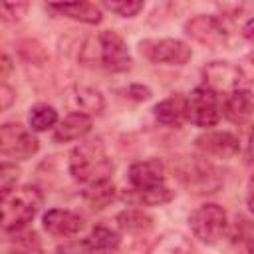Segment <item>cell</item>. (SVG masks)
<instances>
[{"label": "cell", "mask_w": 254, "mask_h": 254, "mask_svg": "<svg viewBox=\"0 0 254 254\" xmlns=\"http://www.w3.org/2000/svg\"><path fill=\"white\" fill-rule=\"evenodd\" d=\"M99 46V65H103L107 71L121 73L131 67V54L123 38L115 32H101L97 36Z\"/></svg>", "instance_id": "8"}, {"label": "cell", "mask_w": 254, "mask_h": 254, "mask_svg": "<svg viewBox=\"0 0 254 254\" xmlns=\"http://www.w3.org/2000/svg\"><path fill=\"white\" fill-rule=\"evenodd\" d=\"M107 10L115 12L117 16H123V18H133L137 16L141 10H143V2H137V0H117V2H105L103 4Z\"/></svg>", "instance_id": "26"}, {"label": "cell", "mask_w": 254, "mask_h": 254, "mask_svg": "<svg viewBox=\"0 0 254 254\" xmlns=\"http://www.w3.org/2000/svg\"><path fill=\"white\" fill-rule=\"evenodd\" d=\"M44 194L34 185H24L8 194H2V228L4 232H18L38 214Z\"/></svg>", "instance_id": "2"}, {"label": "cell", "mask_w": 254, "mask_h": 254, "mask_svg": "<svg viewBox=\"0 0 254 254\" xmlns=\"http://www.w3.org/2000/svg\"><path fill=\"white\" fill-rule=\"evenodd\" d=\"M185 32L192 40H196L208 48H216V46L224 44L228 38L224 22L216 16H206V14H198L194 18H190L185 24Z\"/></svg>", "instance_id": "9"}, {"label": "cell", "mask_w": 254, "mask_h": 254, "mask_svg": "<svg viewBox=\"0 0 254 254\" xmlns=\"http://www.w3.org/2000/svg\"><path fill=\"white\" fill-rule=\"evenodd\" d=\"M121 246V236L107 228V226H95L89 236L83 240V248L87 254H117Z\"/></svg>", "instance_id": "18"}, {"label": "cell", "mask_w": 254, "mask_h": 254, "mask_svg": "<svg viewBox=\"0 0 254 254\" xmlns=\"http://www.w3.org/2000/svg\"><path fill=\"white\" fill-rule=\"evenodd\" d=\"M246 161H248V163H254V127H252V131H250L248 145H246Z\"/></svg>", "instance_id": "33"}, {"label": "cell", "mask_w": 254, "mask_h": 254, "mask_svg": "<svg viewBox=\"0 0 254 254\" xmlns=\"http://www.w3.org/2000/svg\"><path fill=\"white\" fill-rule=\"evenodd\" d=\"M129 93H131L135 99H149V95H151L149 87H145V85H131V87H129Z\"/></svg>", "instance_id": "30"}, {"label": "cell", "mask_w": 254, "mask_h": 254, "mask_svg": "<svg viewBox=\"0 0 254 254\" xmlns=\"http://www.w3.org/2000/svg\"><path fill=\"white\" fill-rule=\"evenodd\" d=\"M83 198L95 206V208H103L107 206L113 198H115V187L111 183V179H103L97 183H91L83 189Z\"/></svg>", "instance_id": "22"}, {"label": "cell", "mask_w": 254, "mask_h": 254, "mask_svg": "<svg viewBox=\"0 0 254 254\" xmlns=\"http://www.w3.org/2000/svg\"><path fill=\"white\" fill-rule=\"evenodd\" d=\"M91 117L83 113H69L64 121H60L54 129V141L56 143H67L85 137L91 131Z\"/></svg>", "instance_id": "17"}, {"label": "cell", "mask_w": 254, "mask_h": 254, "mask_svg": "<svg viewBox=\"0 0 254 254\" xmlns=\"http://www.w3.org/2000/svg\"><path fill=\"white\" fill-rule=\"evenodd\" d=\"M129 183L133 190H153L165 187V165L161 159H147L129 167Z\"/></svg>", "instance_id": "10"}, {"label": "cell", "mask_w": 254, "mask_h": 254, "mask_svg": "<svg viewBox=\"0 0 254 254\" xmlns=\"http://www.w3.org/2000/svg\"><path fill=\"white\" fill-rule=\"evenodd\" d=\"M10 246L12 254H42V244L36 232H14Z\"/></svg>", "instance_id": "25"}, {"label": "cell", "mask_w": 254, "mask_h": 254, "mask_svg": "<svg viewBox=\"0 0 254 254\" xmlns=\"http://www.w3.org/2000/svg\"><path fill=\"white\" fill-rule=\"evenodd\" d=\"M181 179L194 192H214V189L218 187L214 169L198 157H190V161H185V167L181 169Z\"/></svg>", "instance_id": "12"}, {"label": "cell", "mask_w": 254, "mask_h": 254, "mask_svg": "<svg viewBox=\"0 0 254 254\" xmlns=\"http://www.w3.org/2000/svg\"><path fill=\"white\" fill-rule=\"evenodd\" d=\"M125 198L129 202L135 204H145V206H157V204H165L173 198V190H169L167 187L161 189H153V190H133L125 194Z\"/></svg>", "instance_id": "24"}, {"label": "cell", "mask_w": 254, "mask_h": 254, "mask_svg": "<svg viewBox=\"0 0 254 254\" xmlns=\"http://www.w3.org/2000/svg\"><path fill=\"white\" fill-rule=\"evenodd\" d=\"M117 226L123 232H131V234H141L147 232L153 226V220L149 214H145L139 208H129L117 214Z\"/></svg>", "instance_id": "21"}, {"label": "cell", "mask_w": 254, "mask_h": 254, "mask_svg": "<svg viewBox=\"0 0 254 254\" xmlns=\"http://www.w3.org/2000/svg\"><path fill=\"white\" fill-rule=\"evenodd\" d=\"M83 226V218L65 208H50L44 214V228L54 236H73Z\"/></svg>", "instance_id": "14"}, {"label": "cell", "mask_w": 254, "mask_h": 254, "mask_svg": "<svg viewBox=\"0 0 254 254\" xmlns=\"http://www.w3.org/2000/svg\"><path fill=\"white\" fill-rule=\"evenodd\" d=\"M189 226L194 238L204 244H216L226 232V212L220 204L208 202L198 206L189 216Z\"/></svg>", "instance_id": "3"}, {"label": "cell", "mask_w": 254, "mask_h": 254, "mask_svg": "<svg viewBox=\"0 0 254 254\" xmlns=\"http://www.w3.org/2000/svg\"><path fill=\"white\" fill-rule=\"evenodd\" d=\"M250 77H252V81H254V69H252V73H250Z\"/></svg>", "instance_id": "35"}, {"label": "cell", "mask_w": 254, "mask_h": 254, "mask_svg": "<svg viewBox=\"0 0 254 254\" xmlns=\"http://www.w3.org/2000/svg\"><path fill=\"white\" fill-rule=\"evenodd\" d=\"M14 97H16V91L4 81L2 87H0V99H2V101H0V107H2V109H8L10 103L14 101Z\"/></svg>", "instance_id": "29"}, {"label": "cell", "mask_w": 254, "mask_h": 254, "mask_svg": "<svg viewBox=\"0 0 254 254\" xmlns=\"http://www.w3.org/2000/svg\"><path fill=\"white\" fill-rule=\"evenodd\" d=\"M248 254H254V238L248 240Z\"/></svg>", "instance_id": "34"}, {"label": "cell", "mask_w": 254, "mask_h": 254, "mask_svg": "<svg viewBox=\"0 0 254 254\" xmlns=\"http://www.w3.org/2000/svg\"><path fill=\"white\" fill-rule=\"evenodd\" d=\"M155 119L167 127H181L187 119V95L173 93L155 105Z\"/></svg>", "instance_id": "16"}, {"label": "cell", "mask_w": 254, "mask_h": 254, "mask_svg": "<svg viewBox=\"0 0 254 254\" xmlns=\"http://www.w3.org/2000/svg\"><path fill=\"white\" fill-rule=\"evenodd\" d=\"M192 244L181 232H167L159 240L153 242L147 254H190Z\"/></svg>", "instance_id": "20"}, {"label": "cell", "mask_w": 254, "mask_h": 254, "mask_svg": "<svg viewBox=\"0 0 254 254\" xmlns=\"http://www.w3.org/2000/svg\"><path fill=\"white\" fill-rule=\"evenodd\" d=\"M20 177V169L12 163H4L0 169V190L2 194H8L10 190L16 189V181Z\"/></svg>", "instance_id": "27"}, {"label": "cell", "mask_w": 254, "mask_h": 254, "mask_svg": "<svg viewBox=\"0 0 254 254\" xmlns=\"http://www.w3.org/2000/svg\"><path fill=\"white\" fill-rule=\"evenodd\" d=\"M36 135L20 123H4L0 127V151L6 159H30L38 151Z\"/></svg>", "instance_id": "6"}, {"label": "cell", "mask_w": 254, "mask_h": 254, "mask_svg": "<svg viewBox=\"0 0 254 254\" xmlns=\"http://www.w3.org/2000/svg\"><path fill=\"white\" fill-rule=\"evenodd\" d=\"M67 103L73 109V113H83L89 117L101 113L105 107L103 95L95 87H87V85L71 87V91L67 93Z\"/></svg>", "instance_id": "15"}, {"label": "cell", "mask_w": 254, "mask_h": 254, "mask_svg": "<svg viewBox=\"0 0 254 254\" xmlns=\"http://www.w3.org/2000/svg\"><path fill=\"white\" fill-rule=\"evenodd\" d=\"M28 121H30L32 131H48V129L58 125V111L52 105L38 103L30 109Z\"/></svg>", "instance_id": "23"}, {"label": "cell", "mask_w": 254, "mask_h": 254, "mask_svg": "<svg viewBox=\"0 0 254 254\" xmlns=\"http://www.w3.org/2000/svg\"><path fill=\"white\" fill-rule=\"evenodd\" d=\"M222 113L232 123H248L254 117V93L250 89H236L234 93L226 95L222 103Z\"/></svg>", "instance_id": "13"}, {"label": "cell", "mask_w": 254, "mask_h": 254, "mask_svg": "<svg viewBox=\"0 0 254 254\" xmlns=\"http://www.w3.org/2000/svg\"><path fill=\"white\" fill-rule=\"evenodd\" d=\"M248 192H246V204H248V208H250V212L254 214V177H250V181H248V189H246Z\"/></svg>", "instance_id": "31"}, {"label": "cell", "mask_w": 254, "mask_h": 254, "mask_svg": "<svg viewBox=\"0 0 254 254\" xmlns=\"http://www.w3.org/2000/svg\"><path fill=\"white\" fill-rule=\"evenodd\" d=\"M204 87L212 89L214 93H234L236 89H242V83L246 79L244 69L230 62H210L202 69Z\"/></svg>", "instance_id": "7"}, {"label": "cell", "mask_w": 254, "mask_h": 254, "mask_svg": "<svg viewBox=\"0 0 254 254\" xmlns=\"http://www.w3.org/2000/svg\"><path fill=\"white\" fill-rule=\"evenodd\" d=\"M26 10H28L26 2H6V4H2L0 14H2L4 20H18V18L24 16Z\"/></svg>", "instance_id": "28"}, {"label": "cell", "mask_w": 254, "mask_h": 254, "mask_svg": "<svg viewBox=\"0 0 254 254\" xmlns=\"http://www.w3.org/2000/svg\"><path fill=\"white\" fill-rule=\"evenodd\" d=\"M242 36H244L248 42L254 44V18H250V20L242 26Z\"/></svg>", "instance_id": "32"}, {"label": "cell", "mask_w": 254, "mask_h": 254, "mask_svg": "<svg viewBox=\"0 0 254 254\" xmlns=\"http://www.w3.org/2000/svg\"><path fill=\"white\" fill-rule=\"evenodd\" d=\"M52 10L71 18V20H77V22H83V24H99L101 22V8L97 4H91V2H73V4H50Z\"/></svg>", "instance_id": "19"}, {"label": "cell", "mask_w": 254, "mask_h": 254, "mask_svg": "<svg viewBox=\"0 0 254 254\" xmlns=\"http://www.w3.org/2000/svg\"><path fill=\"white\" fill-rule=\"evenodd\" d=\"M139 52L153 64H167V65H183L190 60V48L175 38H161V40H143L139 44Z\"/></svg>", "instance_id": "5"}, {"label": "cell", "mask_w": 254, "mask_h": 254, "mask_svg": "<svg viewBox=\"0 0 254 254\" xmlns=\"http://www.w3.org/2000/svg\"><path fill=\"white\" fill-rule=\"evenodd\" d=\"M113 163L105 151L101 139H87L79 143L69 155V173L77 183L91 185L103 179H109Z\"/></svg>", "instance_id": "1"}, {"label": "cell", "mask_w": 254, "mask_h": 254, "mask_svg": "<svg viewBox=\"0 0 254 254\" xmlns=\"http://www.w3.org/2000/svg\"><path fill=\"white\" fill-rule=\"evenodd\" d=\"M196 149L204 157L230 159L238 153V139L228 131H206L196 137Z\"/></svg>", "instance_id": "11"}, {"label": "cell", "mask_w": 254, "mask_h": 254, "mask_svg": "<svg viewBox=\"0 0 254 254\" xmlns=\"http://www.w3.org/2000/svg\"><path fill=\"white\" fill-rule=\"evenodd\" d=\"M222 105L218 93L208 87H196L187 95V119L198 127H212L220 121Z\"/></svg>", "instance_id": "4"}]
</instances>
